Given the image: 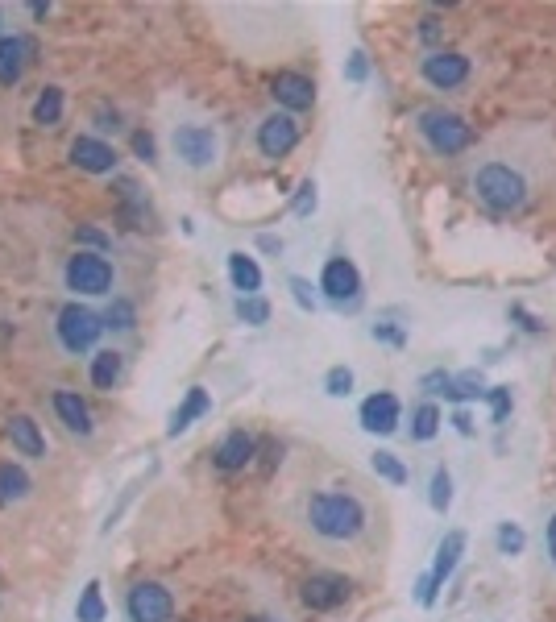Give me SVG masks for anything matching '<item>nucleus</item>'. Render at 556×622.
Listing matches in <instances>:
<instances>
[{"label": "nucleus", "mask_w": 556, "mask_h": 622, "mask_svg": "<svg viewBox=\"0 0 556 622\" xmlns=\"http://www.w3.org/2000/svg\"><path fill=\"white\" fill-rule=\"evenodd\" d=\"M532 154L536 150H527L523 137H515V141L503 137L494 150H486L482 162L469 171V191H474V200L486 212H498V216L523 212L527 204H532L536 187H540V171L532 162H523Z\"/></svg>", "instance_id": "f257e3e1"}, {"label": "nucleus", "mask_w": 556, "mask_h": 622, "mask_svg": "<svg viewBox=\"0 0 556 622\" xmlns=\"http://www.w3.org/2000/svg\"><path fill=\"white\" fill-rule=\"evenodd\" d=\"M299 523L308 527V535L316 544L353 548L357 540H366V531H370V506L361 502L353 490L328 486V490H316V494L303 498Z\"/></svg>", "instance_id": "f03ea898"}, {"label": "nucleus", "mask_w": 556, "mask_h": 622, "mask_svg": "<svg viewBox=\"0 0 556 622\" xmlns=\"http://www.w3.org/2000/svg\"><path fill=\"white\" fill-rule=\"evenodd\" d=\"M415 133H420L424 146L440 158H457L474 146V125L449 108H424L420 117H415Z\"/></svg>", "instance_id": "7ed1b4c3"}, {"label": "nucleus", "mask_w": 556, "mask_h": 622, "mask_svg": "<svg viewBox=\"0 0 556 622\" xmlns=\"http://www.w3.org/2000/svg\"><path fill=\"white\" fill-rule=\"evenodd\" d=\"M63 282H67V291H75L83 299H100V295L113 291L117 270H113V262H108L104 253L79 249L75 258H67V266H63Z\"/></svg>", "instance_id": "20e7f679"}, {"label": "nucleus", "mask_w": 556, "mask_h": 622, "mask_svg": "<svg viewBox=\"0 0 556 622\" xmlns=\"http://www.w3.org/2000/svg\"><path fill=\"white\" fill-rule=\"evenodd\" d=\"M54 332H59V345L67 353H92L96 341L104 336V316H96L92 307H83V303H67L59 311V324H54Z\"/></svg>", "instance_id": "39448f33"}, {"label": "nucleus", "mask_w": 556, "mask_h": 622, "mask_svg": "<svg viewBox=\"0 0 556 622\" xmlns=\"http://www.w3.org/2000/svg\"><path fill=\"white\" fill-rule=\"evenodd\" d=\"M171 146L187 171H212L220 162V133L212 125H179Z\"/></svg>", "instance_id": "423d86ee"}, {"label": "nucleus", "mask_w": 556, "mask_h": 622, "mask_svg": "<svg viewBox=\"0 0 556 622\" xmlns=\"http://www.w3.org/2000/svg\"><path fill=\"white\" fill-rule=\"evenodd\" d=\"M465 556V531H449L436 548V560H432V573L420 577V585H415V598H420V606H436V593L440 585L449 581L457 573V564Z\"/></svg>", "instance_id": "0eeeda50"}, {"label": "nucleus", "mask_w": 556, "mask_h": 622, "mask_svg": "<svg viewBox=\"0 0 556 622\" xmlns=\"http://www.w3.org/2000/svg\"><path fill=\"white\" fill-rule=\"evenodd\" d=\"M125 614H129V622H171L175 598H171V589L158 581H137L125 598Z\"/></svg>", "instance_id": "6e6552de"}, {"label": "nucleus", "mask_w": 556, "mask_h": 622, "mask_svg": "<svg viewBox=\"0 0 556 622\" xmlns=\"http://www.w3.org/2000/svg\"><path fill=\"white\" fill-rule=\"evenodd\" d=\"M469 71H474V63H469L461 50H432L428 59L420 63L424 83H428V88H436V92H457L461 83L469 79Z\"/></svg>", "instance_id": "1a4fd4ad"}, {"label": "nucleus", "mask_w": 556, "mask_h": 622, "mask_svg": "<svg viewBox=\"0 0 556 622\" xmlns=\"http://www.w3.org/2000/svg\"><path fill=\"white\" fill-rule=\"evenodd\" d=\"M299 146V121L291 117V112H270V117H262L258 125V154L278 162L287 158L291 150Z\"/></svg>", "instance_id": "9d476101"}, {"label": "nucleus", "mask_w": 556, "mask_h": 622, "mask_svg": "<svg viewBox=\"0 0 556 622\" xmlns=\"http://www.w3.org/2000/svg\"><path fill=\"white\" fill-rule=\"evenodd\" d=\"M320 291L337 303V307H357L361 303V274L349 258H328L324 262V274H320Z\"/></svg>", "instance_id": "9b49d317"}, {"label": "nucleus", "mask_w": 556, "mask_h": 622, "mask_svg": "<svg viewBox=\"0 0 556 622\" xmlns=\"http://www.w3.org/2000/svg\"><path fill=\"white\" fill-rule=\"evenodd\" d=\"M361 428H366L370 436H391V432H399V415H403V407H399V399L391 390H374L366 403H361Z\"/></svg>", "instance_id": "f8f14e48"}, {"label": "nucleus", "mask_w": 556, "mask_h": 622, "mask_svg": "<svg viewBox=\"0 0 556 622\" xmlns=\"http://www.w3.org/2000/svg\"><path fill=\"white\" fill-rule=\"evenodd\" d=\"M270 96L287 112H308L316 104V83L308 75H299V71H278L274 83H270Z\"/></svg>", "instance_id": "ddd939ff"}, {"label": "nucleus", "mask_w": 556, "mask_h": 622, "mask_svg": "<svg viewBox=\"0 0 556 622\" xmlns=\"http://www.w3.org/2000/svg\"><path fill=\"white\" fill-rule=\"evenodd\" d=\"M71 166L88 175H113L117 171V150L100 137H75L71 141Z\"/></svg>", "instance_id": "4468645a"}, {"label": "nucleus", "mask_w": 556, "mask_h": 622, "mask_svg": "<svg viewBox=\"0 0 556 622\" xmlns=\"http://www.w3.org/2000/svg\"><path fill=\"white\" fill-rule=\"evenodd\" d=\"M349 598V581L341 573H312L303 581V606L312 610H337Z\"/></svg>", "instance_id": "2eb2a0df"}, {"label": "nucleus", "mask_w": 556, "mask_h": 622, "mask_svg": "<svg viewBox=\"0 0 556 622\" xmlns=\"http://www.w3.org/2000/svg\"><path fill=\"white\" fill-rule=\"evenodd\" d=\"M424 390L428 394H444V399H453V403H469V399H482L486 394V382H482V374H428L424 378Z\"/></svg>", "instance_id": "dca6fc26"}, {"label": "nucleus", "mask_w": 556, "mask_h": 622, "mask_svg": "<svg viewBox=\"0 0 556 622\" xmlns=\"http://www.w3.org/2000/svg\"><path fill=\"white\" fill-rule=\"evenodd\" d=\"M30 59H34V42L25 34H5V42H0V88H13L25 75V67H30Z\"/></svg>", "instance_id": "f3484780"}, {"label": "nucleus", "mask_w": 556, "mask_h": 622, "mask_svg": "<svg viewBox=\"0 0 556 622\" xmlns=\"http://www.w3.org/2000/svg\"><path fill=\"white\" fill-rule=\"evenodd\" d=\"M254 452H258V440L249 436V432H229L225 440L216 444V452H212V461H216V469L220 473H241L249 461H254Z\"/></svg>", "instance_id": "a211bd4d"}, {"label": "nucleus", "mask_w": 556, "mask_h": 622, "mask_svg": "<svg viewBox=\"0 0 556 622\" xmlns=\"http://www.w3.org/2000/svg\"><path fill=\"white\" fill-rule=\"evenodd\" d=\"M54 415H59V423L67 432H75V436H92V411H88V403L79 399L75 390H54Z\"/></svg>", "instance_id": "6ab92c4d"}, {"label": "nucleus", "mask_w": 556, "mask_h": 622, "mask_svg": "<svg viewBox=\"0 0 556 622\" xmlns=\"http://www.w3.org/2000/svg\"><path fill=\"white\" fill-rule=\"evenodd\" d=\"M208 411H212V394H208L204 386H191V390H187V399L179 403V411L171 415V423H166V436H171V440L183 436V432L191 428V423L204 419Z\"/></svg>", "instance_id": "aec40b11"}, {"label": "nucleus", "mask_w": 556, "mask_h": 622, "mask_svg": "<svg viewBox=\"0 0 556 622\" xmlns=\"http://www.w3.org/2000/svg\"><path fill=\"white\" fill-rule=\"evenodd\" d=\"M9 440H13V448L21 452V457H30V461H42L46 457V440H42L38 423L30 415H13L9 419Z\"/></svg>", "instance_id": "412c9836"}, {"label": "nucleus", "mask_w": 556, "mask_h": 622, "mask_svg": "<svg viewBox=\"0 0 556 622\" xmlns=\"http://www.w3.org/2000/svg\"><path fill=\"white\" fill-rule=\"evenodd\" d=\"M229 278H233V287L241 295H258L262 291V266L249 258V253H229Z\"/></svg>", "instance_id": "4be33fe9"}, {"label": "nucleus", "mask_w": 556, "mask_h": 622, "mask_svg": "<svg viewBox=\"0 0 556 622\" xmlns=\"http://www.w3.org/2000/svg\"><path fill=\"white\" fill-rule=\"evenodd\" d=\"M30 490H34V482H30V473H25L21 465H0V506H13V502H25L30 498Z\"/></svg>", "instance_id": "5701e85b"}, {"label": "nucleus", "mask_w": 556, "mask_h": 622, "mask_svg": "<svg viewBox=\"0 0 556 622\" xmlns=\"http://www.w3.org/2000/svg\"><path fill=\"white\" fill-rule=\"evenodd\" d=\"M121 374H125V357L117 349H100L92 357V386L96 390H113L121 382Z\"/></svg>", "instance_id": "b1692460"}, {"label": "nucleus", "mask_w": 556, "mask_h": 622, "mask_svg": "<svg viewBox=\"0 0 556 622\" xmlns=\"http://www.w3.org/2000/svg\"><path fill=\"white\" fill-rule=\"evenodd\" d=\"M59 121H63V88H54V83H46V88L38 92V100H34V125L54 129Z\"/></svg>", "instance_id": "393cba45"}, {"label": "nucleus", "mask_w": 556, "mask_h": 622, "mask_svg": "<svg viewBox=\"0 0 556 622\" xmlns=\"http://www.w3.org/2000/svg\"><path fill=\"white\" fill-rule=\"evenodd\" d=\"M75 618L79 622H104L108 618V606H104V593H100V581H88L75 602Z\"/></svg>", "instance_id": "a878e982"}, {"label": "nucleus", "mask_w": 556, "mask_h": 622, "mask_svg": "<svg viewBox=\"0 0 556 622\" xmlns=\"http://www.w3.org/2000/svg\"><path fill=\"white\" fill-rule=\"evenodd\" d=\"M436 432H440V411H436V403H420V407L411 411V440L428 444Z\"/></svg>", "instance_id": "bb28decb"}, {"label": "nucleus", "mask_w": 556, "mask_h": 622, "mask_svg": "<svg viewBox=\"0 0 556 622\" xmlns=\"http://www.w3.org/2000/svg\"><path fill=\"white\" fill-rule=\"evenodd\" d=\"M370 465H374V473L382 477V482H391V486H407V465L395 457V452H386V448H378L374 457H370Z\"/></svg>", "instance_id": "cd10ccee"}, {"label": "nucleus", "mask_w": 556, "mask_h": 622, "mask_svg": "<svg viewBox=\"0 0 556 622\" xmlns=\"http://www.w3.org/2000/svg\"><path fill=\"white\" fill-rule=\"evenodd\" d=\"M428 502H432V511L436 515H444V511H449V506H453V477H449V469H436L432 473V490H428Z\"/></svg>", "instance_id": "c85d7f7f"}, {"label": "nucleus", "mask_w": 556, "mask_h": 622, "mask_svg": "<svg viewBox=\"0 0 556 622\" xmlns=\"http://www.w3.org/2000/svg\"><path fill=\"white\" fill-rule=\"evenodd\" d=\"M237 316H241L245 324H254V328H258V324L270 320V303H266L262 295H241V299H237Z\"/></svg>", "instance_id": "c756f323"}, {"label": "nucleus", "mask_w": 556, "mask_h": 622, "mask_svg": "<svg viewBox=\"0 0 556 622\" xmlns=\"http://www.w3.org/2000/svg\"><path fill=\"white\" fill-rule=\"evenodd\" d=\"M494 544H498V552H503V556H519V552H523V544H527V535H523V527H519V523H498Z\"/></svg>", "instance_id": "7c9ffc66"}, {"label": "nucleus", "mask_w": 556, "mask_h": 622, "mask_svg": "<svg viewBox=\"0 0 556 622\" xmlns=\"http://www.w3.org/2000/svg\"><path fill=\"white\" fill-rule=\"evenodd\" d=\"M137 324V311H133V303H125V299H113V307L104 311V328H117V332H129Z\"/></svg>", "instance_id": "2f4dec72"}, {"label": "nucleus", "mask_w": 556, "mask_h": 622, "mask_svg": "<svg viewBox=\"0 0 556 622\" xmlns=\"http://www.w3.org/2000/svg\"><path fill=\"white\" fill-rule=\"evenodd\" d=\"M324 390L332 394V399H345V394H353V370H349V365H332V370L324 374Z\"/></svg>", "instance_id": "473e14b6"}, {"label": "nucleus", "mask_w": 556, "mask_h": 622, "mask_svg": "<svg viewBox=\"0 0 556 622\" xmlns=\"http://www.w3.org/2000/svg\"><path fill=\"white\" fill-rule=\"evenodd\" d=\"M75 241H79V245H88V253H108V249H113L108 233H100L96 224H79V229H75Z\"/></svg>", "instance_id": "72a5a7b5"}, {"label": "nucleus", "mask_w": 556, "mask_h": 622, "mask_svg": "<svg viewBox=\"0 0 556 622\" xmlns=\"http://www.w3.org/2000/svg\"><path fill=\"white\" fill-rule=\"evenodd\" d=\"M486 399H490V415H494V423H507V415H511V386H490V390H486Z\"/></svg>", "instance_id": "f704fd0d"}, {"label": "nucleus", "mask_w": 556, "mask_h": 622, "mask_svg": "<svg viewBox=\"0 0 556 622\" xmlns=\"http://www.w3.org/2000/svg\"><path fill=\"white\" fill-rule=\"evenodd\" d=\"M291 212H295V216H312V212H316V183H312V179L299 183L295 200H291Z\"/></svg>", "instance_id": "c9c22d12"}, {"label": "nucleus", "mask_w": 556, "mask_h": 622, "mask_svg": "<svg viewBox=\"0 0 556 622\" xmlns=\"http://www.w3.org/2000/svg\"><path fill=\"white\" fill-rule=\"evenodd\" d=\"M287 287H291V295H295V303H299L303 311H316V295H312V282H308V278L291 274V278H287Z\"/></svg>", "instance_id": "e433bc0d"}, {"label": "nucleus", "mask_w": 556, "mask_h": 622, "mask_svg": "<svg viewBox=\"0 0 556 622\" xmlns=\"http://www.w3.org/2000/svg\"><path fill=\"white\" fill-rule=\"evenodd\" d=\"M345 79H349V83H366V79H370V59H366V50H353V54H349Z\"/></svg>", "instance_id": "4c0bfd02"}, {"label": "nucleus", "mask_w": 556, "mask_h": 622, "mask_svg": "<svg viewBox=\"0 0 556 622\" xmlns=\"http://www.w3.org/2000/svg\"><path fill=\"white\" fill-rule=\"evenodd\" d=\"M374 341L391 345V349H403V345H407V332H403L399 324H374Z\"/></svg>", "instance_id": "58836bf2"}, {"label": "nucleus", "mask_w": 556, "mask_h": 622, "mask_svg": "<svg viewBox=\"0 0 556 622\" xmlns=\"http://www.w3.org/2000/svg\"><path fill=\"white\" fill-rule=\"evenodd\" d=\"M133 154L142 158V162H154V154H158V150H154V133L137 129V133H133Z\"/></svg>", "instance_id": "ea45409f"}, {"label": "nucleus", "mask_w": 556, "mask_h": 622, "mask_svg": "<svg viewBox=\"0 0 556 622\" xmlns=\"http://www.w3.org/2000/svg\"><path fill=\"white\" fill-rule=\"evenodd\" d=\"M544 540H548V564L556 569V511L548 515V527H544Z\"/></svg>", "instance_id": "a19ab883"}, {"label": "nucleus", "mask_w": 556, "mask_h": 622, "mask_svg": "<svg viewBox=\"0 0 556 622\" xmlns=\"http://www.w3.org/2000/svg\"><path fill=\"white\" fill-rule=\"evenodd\" d=\"M420 38H424V42H436V38H440V21H436V17H424V21H420Z\"/></svg>", "instance_id": "79ce46f5"}, {"label": "nucleus", "mask_w": 556, "mask_h": 622, "mask_svg": "<svg viewBox=\"0 0 556 622\" xmlns=\"http://www.w3.org/2000/svg\"><path fill=\"white\" fill-rule=\"evenodd\" d=\"M96 121H100L96 129H104V133H117V129H121V125H117V112H100Z\"/></svg>", "instance_id": "37998d69"}, {"label": "nucleus", "mask_w": 556, "mask_h": 622, "mask_svg": "<svg viewBox=\"0 0 556 622\" xmlns=\"http://www.w3.org/2000/svg\"><path fill=\"white\" fill-rule=\"evenodd\" d=\"M453 423H457V432H461V436L474 432V423H469V415H465V411H457V415H453Z\"/></svg>", "instance_id": "c03bdc74"}, {"label": "nucleus", "mask_w": 556, "mask_h": 622, "mask_svg": "<svg viewBox=\"0 0 556 622\" xmlns=\"http://www.w3.org/2000/svg\"><path fill=\"white\" fill-rule=\"evenodd\" d=\"M258 245H262L266 253H278V249H283V241H278V237H270V233H266V237H258Z\"/></svg>", "instance_id": "a18cd8bd"}, {"label": "nucleus", "mask_w": 556, "mask_h": 622, "mask_svg": "<svg viewBox=\"0 0 556 622\" xmlns=\"http://www.w3.org/2000/svg\"><path fill=\"white\" fill-rule=\"evenodd\" d=\"M0 42H5V13H0Z\"/></svg>", "instance_id": "49530a36"}, {"label": "nucleus", "mask_w": 556, "mask_h": 622, "mask_svg": "<svg viewBox=\"0 0 556 622\" xmlns=\"http://www.w3.org/2000/svg\"><path fill=\"white\" fill-rule=\"evenodd\" d=\"M245 622H274V618H245Z\"/></svg>", "instance_id": "de8ad7c7"}]
</instances>
